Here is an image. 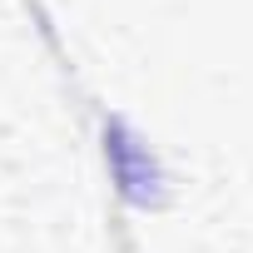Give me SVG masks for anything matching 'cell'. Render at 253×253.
I'll return each mask as SVG.
<instances>
[{
	"label": "cell",
	"mask_w": 253,
	"mask_h": 253,
	"mask_svg": "<svg viewBox=\"0 0 253 253\" xmlns=\"http://www.w3.org/2000/svg\"><path fill=\"white\" fill-rule=\"evenodd\" d=\"M104 159L119 179V194L129 204H154L159 199V184H164V169L154 159V149L129 129L124 119H109L104 124Z\"/></svg>",
	"instance_id": "6da1fadb"
}]
</instances>
